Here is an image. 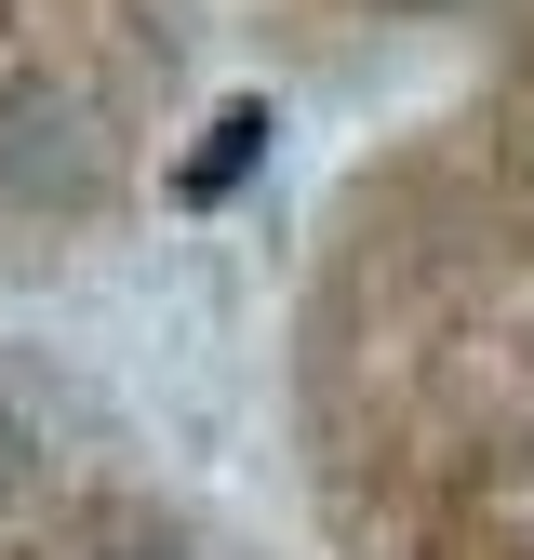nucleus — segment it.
<instances>
[{
	"label": "nucleus",
	"mask_w": 534,
	"mask_h": 560,
	"mask_svg": "<svg viewBox=\"0 0 534 560\" xmlns=\"http://www.w3.org/2000/svg\"><path fill=\"white\" fill-rule=\"evenodd\" d=\"M254 148H267V107H228V120H214V148L187 161V200H214V187H228V174H241Z\"/></svg>",
	"instance_id": "f257e3e1"
},
{
	"label": "nucleus",
	"mask_w": 534,
	"mask_h": 560,
	"mask_svg": "<svg viewBox=\"0 0 534 560\" xmlns=\"http://www.w3.org/2000/svg\"><path fill=\"white\" fill-rule=\"evenodd\" d=\"M107 560H187V547H107Z\"/></svg>",
	"instance_id": "7ed1b4c3"
},
{
	"label": "nucleus",
	"mask_w": 534,
	"mask_h": 560,
	"mask_svg": "<svg viewBox=\"0 0 534 560\" xmlns=\"http://www.w3.org/2000/svg\"><path fill=\"white\" fill-rule=\"evenodd\" d=\"M14 480H27V428H14V413H0V494H14Z\"/></svg>",
	"instance_id": "f03ea898"
}]
</instances>
